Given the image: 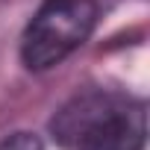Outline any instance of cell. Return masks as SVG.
<instances>
[{
    "label": "cell",
    "mask_w": 150,
    "mask_h": 150,
    "mask_svg": "<svg viewBox=\"0 0 150 150\" xmlns=\"http://www.w3.org/2000/svg\"><path fill=\"white\" fill-rule=\"evenodd\" d=\"M94 27V0H44L21 35V59L30 71H50L80 50Z\"/></svg>",
    "instance_id": "7a4b0ae2"
},
{
    "label": "cell",
    "mask_w": 150,
    "mask_h": 150,
    "mask_svg": "<svg viewBox=\"0 0 150 150\" xmlns=\"http://www.w3.org/2000/svg\"><path fill=\"white\" fill-rule=\"evenodd\" d=\"M0 150H44L41 138L33 132H12L9 138L0 141Z\"/></svg>",
    "instance_id": "3957f363"
},
{
    "label": "cell",
    "mask_w": 150,
    "mask_h": 150,
    "mask_svg": "<svg viewBox=\"0 0 150 150\" xmlns=\"http://www.w3.org/2000/svg\"><path fill=\"white\" fill-rule=\"evenodd\" d=\"M50 135L65 150H144L147 106L124 91L86 88L56 109Z\"/></svg>",
    "instance_id": "6da1fadb"
}]
</instances>
